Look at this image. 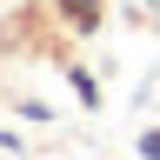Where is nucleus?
Masks as SVG:
<instances>
[{
	"label": "nucleus",
	"mask_w": 160,
	"mask_h": 160,
	"mask_svg": "<svg viewBox=\"0 0 160 160\" xmlns=\"http://www.w3.org/2000/svg\"><path fill=\"white\" fill-rule=\"evenodd\" d=\"M133 153H140V160H160V127H153V120L133 133Z\"/></svg>",
	"instance_id": "20e7f679"
},
{
	"label": "nucleus",
	"mask_w": 160,
	"mask_h": 160,
	"mask_svg": "<svg viewBox=\"0 0 160 160\" xmlns=\"http://www.w3.org/2000/svg\"><path fill=\"white\" fill-rule=\"evenodd\" d=\"M53 67H60L67 93H73V100H80L87 113H100V107H107V93H100V73H93V67H80V60H53Z\"/></svg>",
	"instance_id": "f03ea898"
},
{
	"label": "nucleus",
	"mask_w": 160,
	"mask_h": 160,
	"mask_svg": "<svg viewBox=\"0 0 160 160\" xmlns=\"http://www.w3.org/2000/svg\"><path fill=\"white\" fill-rule=\"evenodd\" d=\"M53 13H60V27L80 33V40L107 27V0H53Z\"/></svg>",
	"instance_id": "f257e3e1"
},
{
	"label": "nucleus",
	"mask_w": 160,
	"mask_h": 160,
	"mask_svg": "<svg viewBox=\"0 0 160 160\" xmlns=\"http://www.w3.org/2000/svg\"><path fill=\"white\" fill-rule=\"evenodd\" d=\"M7 107H13L20 120H33V127H47V120H53V107H47V100H27V93H13Z\"/></svg>",
	"instance_id": "7ed1b4c3"
},
{
	"label": "nucleus",
	"mask_w": 160,
	"mask_h": 160,
	"mask_svg": "<svg viewBox=\"0 0 160 160\" xmlns=\"http://www.w3.org/2000/svg\"><path fill=\"white\" fill-rule=\"evenodd\" d=\"M0 153H27V140H20L13 127H0Z\"/></svg>",
	"instance_id": "39448f33"
}]
</instances>
